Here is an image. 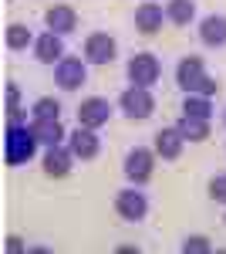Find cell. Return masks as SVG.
I'll return each instance as SVG.
<instances>
[{"label":"cell","mask_w":226,"mask_h":254,"mask_svg":"<svg viewBox=\"0 0 226 254\" xmlns=\"http://www.w3.org/2000/svg\"><path fill=\"white\" fill-rule=\"evenodd\" d=\"M159 75H162V64H159L155 55L142 51V55H132V58H129V78H132V85L152 88V85L159 81Z\"/></svg>","instance_id":"8992f818"},{"label":"cell","mask_w":226,"mask_h":254,"mask_svg":"<svg viewBox=\"0 0 226 254\" xmlns=\"http://www.w3.org/2000/svg\"><path fill=\"white\" fill-rule=\"evenodd\" d=\"M176 126H179V132L186 136V142H206V139H209V119L182 116Z\"/></svg>","instance_id":"ac0fdd59"},{"label":"cell","mask_w":226,"mask_h":254,"mask_svg":"<svg viewBox=\"0 0 226 254\" xmlns=\"http://www.w3.org/2000/svg\"><path fill=\"white\" fill-rule=\"evenodd\" d=\"M182 146H186V136L179 132V126L159 129V132H155V153H159L162 159H179L182 156Z\"/></svg>","instance_id":"5bb4252c"},{"label":"cell","mask_w":226,"mask_h":254,"mask_svg":"<svg viewBox=\"0 0 226 254\" xmlns=\"http://www.w3.org/2000/svg\"><path fill=\"white\" fill-rule=\"evenodd\" d=\"M7 251H10V254H20V251H24V244H20V237H10V241H7Z\"/></svg>","instance_id":"4316f807"},{"label":"cell","mask_w":226,"mask_h":254,"mask_svg":"<svg viewBox=\"0 0 226 254\" xmlns=\"http://www.w3.org/2000/svg\"><path fill=\"white\" fill-rule=\"evenodd\" d=\"M61 38L64 34H57V31H44L38 41H34V58L41 61V64H57V61L64 58V44H61Z\"/></svg>","instance_id":"9c48e42d"},{"label":"cell","mask_w":226,"mask_h":254,"mask_svg":"<svg viewBox=\"0 0 226 254\" xmlns=\"http://www.w3.org/2000/svg\"><path fill=\"white\" fill-rule=\"evenodd\" d=\"M166 17H169V24H176V27L192 24V20H196V0H169Z\"/></svg>","instance_id":"d6986e66"},{"label":"cell","mask_w":226,"mask_h":254,"mask_svg":"<svg viewBox=\"0 0 226 254\" xmlns=\"http://www.w3.org/2000/svg\"><path fill=\"white\" fill-rule=\"evenodd\" d=\"M54 81L61 92H78L88 81V61L81 58H61L54 64Z\"/></svg>","instance_id":"3957f363"},{"label":"cell","mask_w":226,"mask_h":254,"mask_svg":"<svg viewBox=\"0 0 226 254\" xmlns=\"http://www.w3.org/2000/svg\"><path fill=\"white\" fill-rule=\"evenodd\" d=\"M196 92H199V95H216V92H220V81L213 78V75H203V81H199V85H196Z\"/></svg>","instance_id":"d4e9b609"},{"label":"cell","mask_w":226,"mask_h":254,"mask_svg":"<svg viewBox=\"0 0 226 254\" xmlns=\"http://www.w3.org/2000/svg\"><path fill=\"white\" fill-rule=\"evenodd\" d=\"M213 248H209V241L206 237H199V234H192L182 241V254H209Z\"/></svg>","instance_id":"603a6c76"},{"label":"cell","mask_w":226,"mask_h":254,"mask_svg":"<svg viewBox=\"0 0 226 254\" xmlns=\"http://www.w3.org/2000/svg\"><path fill=\"white\" fill-rule=\"evenodd\" d=\"M118 109H122V116L142 122V119H149L152 112H155V98H152V92L145 85H129V88L118 95Z\"/></svg>","instance_id":"7a4b0ae2"},{"label":"cell","mask_w":226,"mask_h":254,"mask_svg":"<svg viewBox=\"0 0 226 254\" xmlns=\"http://www.w3.org/2000/svg\"><path fill=\"white\" fill-rule=\"evenodd\" d=\"M31 126H34V136H38V142L44 149L64 142V126H61V119H31Z\"/></svg>","instance_id":"2e32d148"},{"label":"cell","mask_w":226,"mask_h":254,"mask_svg":"<svg viewBox=\"0 0 226 254\" xmlns=\"http://www.w3.org/2000/svg\"><path fill=\"white\" fill-rule=\"evenodd\" d=\"M209 196H213L216 203H226V173H216L209 180Z\"/></svg>","instance_id":"cb8c5ba5"},{"label":"cell","mask_w":226,"mask_h":254,"mask_svg":"<svg viewBox=\"0 0 226 254\" xmlns=\"http://www.w3.org/2000/svg\"><path fill=\"white\" fill-rule=\"evenodd\" d=\"M223 220H226V217H223Z\"/></svg>","instance_id":"83f0119b"},{"label":"cell","mask_w":226,"mask_h":254,"mask_svg":"<svg viewBox=\"0 0 226 254\" xmlns=\"http://www.w3.org/2000/svg\"><path fill=\"white\" fill-rule=\"evenodd\" d=\"M199 41L206 48H223L226 44V14H206L199 20Z\"/></svg>","instance_id":"4fadbf2b"},{"label":"cell","mask_w":226,"mask_h":254,"mask_svg":"<svg viewBox=\"0 0 226 254\" xmlns=\"http://www.w3.org/2000/svg\"><path fill=\"white\" fill-rule=\"evenodd\" d=\"M203 75H206V64H203L199 55H189V58H182L176 64V81H179L182 92H196V85L203 81Z\"/></svg>","instance_id":"30bf717a"},{"label":"cell","mask_w":226,"mask_h":254,"mask_svg":"<svg viewBox=\"0 0 226 254\" xmlns=\"http://www.w3.org/2000/svg\"><path fill=\"white\" fill-rule=\"evenodd\" d=\"M68 146H71V153L78 159H94L101 153V142L94 136V129H88V126H78V132L68 136Z\"/></svg>","instance_id":"7c38bea8"},{"label":"cell","mask_w":226,"mask_h":254,"mask_svg":"<svg viewBox=\"0 0 226 254\" xmlns=\"http://www.w3.org/2000/svg\"><path fill=\"white\" fill-rule=\"evenodd\" d=\"M155 156H159V153H152L145 146H135L132 153L125 156V176L132 180L135 187H138V183H149L152 170H155Z\"/></svg>","instance_id":"52a82bcc"},{"label":"cell","mask_w":226,"mask_h":254,"mask_svg":"<svg viewBox=\"0 0 226 254\" xmlns=\"http://www.w3.org/2000/svg\"><path fill=\"white\" fill-rule=\"evenodd\" d=\"M75 153H71V146H47L44 149V173L47 176H68L71 173V163H75Z\"/></svg>","instance_id":"8fae6325"},{"label":"cell","mask_w":226,"mask_h":254,"mask_svg":"<svg viewBox=\"0 0 226 254\" xmlns=\"http://www.w3.org/2000/svg\"><path fill=\"white\" fill-rule=\"evenodd\" d=\"M10 109H20V88L14 81H7V112Z\"/></svg>","instance_id":"484cf974"},{"label":"cell","mask_w":226,"mask_h":254,"mask_svg":"<svg viewBox=\"0 0 226 254\" xmlns=\"http://www.w3.org/2000/svg\"><path fill=\"white\" fill-rule=\"evenodd\" d=\"M108 119H112V105H108V98L91 95V98H85V102L78 105V126H88V129H101V126H105Z\"/></svg>","instance_id":"ba28073f"},{"label":"cell","mask_w":226,"mask_h":254,"mask_svg":"<svg viewBox=\"0 0 226 254\" xmlns=\"http://www.w3.org/2000/svg\"><path fill=\"white\" fill-rule=\"evenodd\" d=\"M38 136L34 126L27 122H7V166H24L27 159H34L38 153Z\"/></svg>","instance_id":"6da1fadb"},{"label":"cell","mask_w":226,"mask_h":254,"mask_svg":"<svg viewBox=\"0 0 226 254\" xmlns=\"http://www.w3.org/2000/svg\"><path fill=\"white\" fill-rule=\"evenodd\" d=\"M3 41H7V48H10V51H24L27 44H34L38 38L31 34V27H27V24H7Z\"/></svg>","instance_id":"44dd1931"},{"label":"cell","mask_w":226,"mask_h":254,"mask_svg":"<svg viewBox=\"0 0 226 254\" xmlns=\"http://www.w3.org/2000/svg\"><path fill=\"white\" fill-rule=\"evenodd\" d=\"M115 55H118V44H115L112 34L94 31V34L85 38V61L88 64H112Z\"/></svg>","instance_id":"5b68a950"},{"label":"cell","mask_w":226,"mask_h":254,"mask_svg":"<svg viewBox=\"0 0 226 254\" xmlns=\"http://www.w3.org/2000/svg\"><path fill=\"white\" fill-rule=\"evenodd\" d=\"M182 116L213 119V102H209V95H199V92H186V98H182Z\"/></svg>","instance_id":"ffe728a7"},{"label":"cell","mask_w":226,"mask_h":254,"mask_svg":"<svg viewBox=\"0 0 226 254\" xmlns=\"http://www.w3.org/2000/svg\"><path fill=\"white\" fill-rule=\"evenodd\" d=\"M44 20H47V27L57 31V34H71L75 24H78V14H75V7H68V3H54V7L44 14Z\"/></svg>","instance_id":"e0dca14e"},{"label":"cell","mask_w":226,"mask_h":254,"mask_svg":"<svg viewBox=\"0 0 226 254\" xmlns=\"http://www.w3.org/2000/svg\"><path fill=\"white\" fill-rule=\"evenodd\" d=\"M115 214L122 217L125 224H138V220H145V214H149V200H145L142 190L129 187V190H122V193L115 196Z\"/></svg>","instance_id":"277c9868"},{"label":"cell","mask_w":226,"mask_h":254,"mask_svg":"<svg viewBox=\"0 0 226 254\" xmlns=\"http://www.w3.org/2000/svg\"><path fill=\"white\" fill-rule=\"evenodd\" d=\"M162 20H169L166 10H162L159 3H152V0H145V3L135 7V27H138L142 34H155V31L162 27Z\"/></svg>","instance_id":"9a60e30c"},{"label":"cell","mask_w":226,"mask_h":254,"mask_svg":"<svg viewBox=\"0 0 226 254\" xmlns=\"http://www.w3.org/2000/svg\"><path fill=\"white\" fill-rule=\"evenodd\" d=\"M31 119H61V102L51 95H41L31 105Z\"/></svg>","instance_id":"7402d4cb"}]
</instances>
